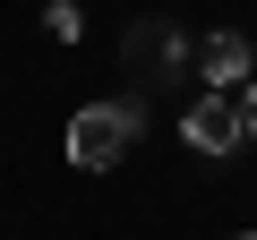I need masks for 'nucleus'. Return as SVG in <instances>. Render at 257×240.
I'll return each instance as SVG.
<instances>
[{"mask_svg":"<svg viewBox=\"0 0 257 240\" xmlns=\"http://www.w3.org/2000/svg\"><path fill=\"white\" fill-rule=\"evenodd\" d=\"M146 138V111L128 103V94H111V103H86L77 120H69V163L77 172H111V163H128V146Z\"/></svg>","mask_w":257,"mask_h":240,"instance_id":"obj_1","label":"nucleus"},{"mask_svg":"<svg viewBox=\"0 0 257 240\" xmlns=\"http://www.w3.org/2000/svg\"><path fill=\"white\" fill-rule=\"evenodd\" d=\"M180 138H189L197 155H231V146L248 138V120H240V103L206 94V103H189V120H180Z\"/></svg>","mask_w":257,"mask_h":240,"instance_id":"obj_2","label":"nucleus"},{"mask_svg":"<svg viewBox=\"0 0 257 240\" xmlns=\"http://www.w3.org/2000/svg\"><path fill=\"white\" fill-rule=\"evenodd\" d=\"M43 26H52V35H60V43H77V26H86V18H77V9H69V0H43Z\"/></svg>","mask_w":257,"mask_h":240,"instance_id":"obj_5","label":"nucleus"},{"mask_svg":"<svg viewBox=\"0 0 257 240\" xmlns=\"http://www.w3.org/2000/svg\"><path fill=\"white\" fill-rule=\"evenodd\" d=\"M197 60H206V77H214V94H223V86H248V77H257V43H248L240 26L206 35V43H197Z\"/></svg>","mask_w":257,"mask_h":240,"instance_id":"obj_3","label":"nucleus"},{"mask_svg":"<svg viewBox=\"0 0 257 240\" xmlns=\"http://www.w3.org/2000/svg\"><path fill=\"white\" fill-rule=\"evenodd\" d=\"M180 60H189V43H180V26H172V18L128 26V69H155V77H172Z\"/></svg>","mask_w":257,"mask_h":240,"instance_id":"obj_4","label":"nucleus"},{"mask_svg":"<svg viewBox=\"0 0 257 240\" xmlns=\"http://www.w3.org/2000/svg\"><path fill=\"white\" fill-rule=\"evenodd\" d=\"M240 240H257V231H240Z\"/></svg>","mask_w":257,"mask_h":240,"instance_id":"obj_7","label":"nucleus"},{"mask_svg":"<svg viewBox=\"0 0 257 240\" xmlns=\"http://www.w3.org/2000/svg\"><path fill=\"white\" fill-rule=\"evenodd\" d=\"M240 120H248V138H257V77H248V94H240Z\"/></svg>","mask_w":257,"mask_h":240,"instance_id":"obj_6","label":"nucleus"}]
</instances>
